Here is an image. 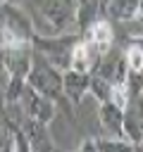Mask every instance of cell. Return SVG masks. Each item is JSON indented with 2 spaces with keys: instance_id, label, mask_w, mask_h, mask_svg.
Masks as SVG:
<instances>
[{
  "instance_id": "6da1fadb",
  "label": "cell",
  "mask_w": 143,
  "mask_h": 152,
  "mask_svg": "<svg viewBox=\"0 0 143 152\" xmlns=\"http://www.w3.org/2000/svg\"><path fill=\"white\" fill-rule=\"evenodd\" d=\"M31 45H36L41 57L50 59L55 66H60V69L72 66V52H74V45H76L74 36L69 38V33H64V36H38L36 33Z\"/></svg>"
},
{
  "instance_id": "7a4b0ae2",
  "label": "cell",
  "mask_w": 143,
  "mask_h": 152,
  "mask_svg": "<svg viewBox=\"0 0 143 152\" xmlns=\"http://www.w3.org/2000/svg\"><path fill=\"white\" fill-rule=\"evenodd\" d=\"M29 86L41 90L43 95L48 97H60L64 93V74H60V66H55L50 59H36L33 62V69L29 74Z\"/></svg>"
},
{
  "instance_id": "3957f363",
  "label": "cell",
  "mask_w": 143,
  "mask_h": 152,
  "mask_svg": "<svg viewBox=\"0 0 143 152\" xmlns=\"http://www.w3.org/2000/svg\"><path fill=\"white\" fill-rule=\"evenodd\" d=\"M19 102H21V109H24V114L29 119H36V121H43V124H50L55 119V102H52V97L43 95L41 90H36L31 86H26V90H24Z\"/></svg>"
},
{
  "instance_id": "277c9868",
  "label": "cell",
  "mask_w": 143,
  "mask_h": 152,
  "mask_svg": "<svg viewBox=\"0 0 143 152\" xmlns=\"http://www.w3.org/2000/svg\"><path fill=\"white\" fill-rule=\"evenodd\" d=\"M2 26H7L10 31H14L19 38L24 40H33L36 36V24L33 19L19 7V5H12V0H2Z\"/></svg>"
},
{
  "instance_id": "5b68a950",
  "label": "cell",
  "mask_w": 143,
  "mask_h": 152,
  "mask_svg": "<svg viewBox=\"0 0 143 152\" xmlns=\"http://www.w3.org/2000/svg\"><path fill=\"white\" fill-rule=\"evenodd\" d=\"M100 126L105 131V135H114V138H124V126H126V116L124 109L119 104H114L112 100L100 102Z\"/></svg>"
},
{
  "instance_id": "8992f818",
  "label": "cell",
  "mask_w": 143,
  "mask_h": 152,
  "mask_svg": "<svg viewBox=\"0 0 143 152\" xmlns=\"http://www.w3.org/2000/svg\"><path fill=\"white\" fill-rule=\"evenodd\" d=\"M91 88V74L76 71V69H64V95L72 104H79L83 95Z\"/></svg>"
},
{
  "instance_id": "52a82bcc",
  "label": "cell",
  "mask_w": 143,
  "mask_h": 152,
  "mask_svg": "<svg viewBox=\"0 0 143 152\" xmlns=\"http://www.w3.org/2000/svg\"><path fill=\"white\" fill-rule=\"evenodd\" d=\"M21 128H24V133H26L29 145H31V150H33V152L52 150V140H50V135H48V131H45V124H43V121H36V119H29V116H26V121L21 124Z\"/></svg>"
},
{
  "instance_id": "ba28073f",
  "label": "cell",
  "mask_w": 143,
  "mask_h": 152,
  "mask_svg": "<svg viewBox=\"0 0 143 152\" xmlns=\"http://www.w3.org/2000/svg\"><path fill=\"white\" fill-rule=\"evenodd\" d=\"M86 38L93 40L102 55H107L110 48H112V43H114V31H112L110 21H105V19H95L93 26L86 31Z\"/></svg>"
},
{
  "instance_id": "9c48e42d",
  "label": "cell",
  "mask_w": 143,
  "mask_h": 152,
  "mask_svg": "<svg viewBox=\"0 0 143 152\" xmlns=\"http://www.w3.org/2000/svg\"><path fill=\"white\" fill-rule=\"evenodd\" d=\"M105 14L110 19H117V21L124 24V21L141 14V0H107Z\"/></svg>"
},
{
  "instance_id": "30bf717a",
  "label": "cell",
  "mask_w": 143,
  "mask_h": 152,
  "mask_svg": "<svg viewBox=\"0 0 143 152\" xmlns=\"http://www.w3.org/2000/svg\"><path fill=\"white\" fill-rule=\"evenodd\" d=\"M100 7H102V0H79V7H76V31L86 33L93 26Z\"/></svg>"
},
{
  "instance_id": "8fae6325",
  "label": "cell",
  "mask_w": 143,
  "mask_h": 152,
  "mask_svg": "<svg viewBox=\"0 0 143 152\" xmlns=\"http://www.w3.org/2000/svg\"><path fill=\"white\" fill-rule=\"evenodd\" d=\"M112 81L110 78H105V76H100V74H93L91 76V88H88V93L98 100V102H107V100H112Z\"/></svg>"
},
{
  "instance_id": "7c38bea8",
  "label": "cell",
  "mask_w": 143,
  "mask_h": 152,
  "mask_svg": "<svg viewBox=\"0 0 143 152\" xmlns=\"http://www.w3.org/2000/svg\"><path fill=\"white\" fill-rule=\"evenodd\" d=\"M129 97H131V93H129L126 83H114L112 86V102L114 104H119L122 109H126L129 107Z\"/></svg>"
},
{
  "instance_id": "4fadbf2b",
  "label": "cell",
  "mask_w": 143,
  "mask_h": 152,
  "mask_svg": "<svg viewBox=\"0 0 143 152\" xmlns=\"http://www.w3.org/2000/svg\"><path fill=\"white\" fill-rule=\"evenodd\" d=\"M124 55L129 59V69L131 71H143V48L141 45H131Z\"/></svg>"
},
{
  "instance_id": "5bb4252c",
  "label": "cell",
  "mask_w": 143,
  "mask_h": 152,
  "mask_svg": "<svg viewBox=\"0 0 143 152\" xmlns=\"http://www.w3.org/2000/svg\"><path fill=\"white\" fill-rule=\"evenodd\" d=\"M79 150H95V138H88L79 145Z\"/></svg>"
},
{
  "instance_id": "9a60e30c",
  "label": "cell",
  "mask_w": 143,
  "mask_h": 152,
  "mask_svg": "<svg viewBox=\"0 0 143 152\" xmlns=\"http://www.w3.org/2000/svg\"><path fill=\"white\" fill-rule=\"evenodd\" d=\"M141 97H143V95H141Z\"/></svg>"
}]
</instances>
